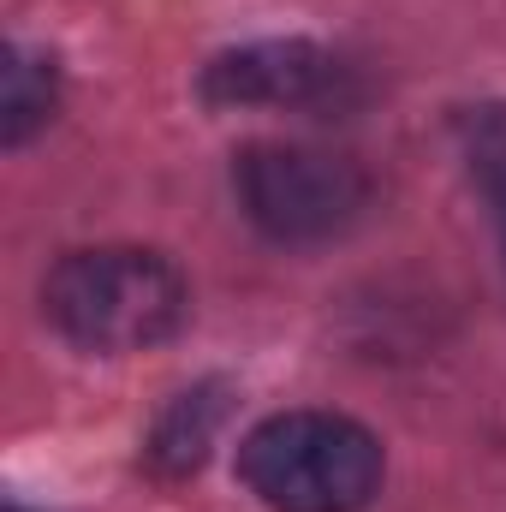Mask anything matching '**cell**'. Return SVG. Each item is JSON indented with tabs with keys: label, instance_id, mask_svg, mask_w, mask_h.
<instances>
[{
	"label": "cell",
	"instance_id": "1",
	"mask_svg": "<svg viewBox=\"0 0 506 512\" xmlns=\"http://www.w3.org/2000/svg\"><path fill=\"white\" fill-rule=\"evenodd\" d=\"M42 316L78 352L131 358L167 346L191 322V286L173 256L149 245H90L48 268Z\"/></svg>",
	"mask_w": 506,
	"mask_h": 512
},
{
	"label": "cell",
	"instance_id": "2",
	"mask_svg": "<svg viewBox=\"0 0 506 512\" xmlns=\"http://www.w3.org/2000/svg\"><path fill=\"white\" fill-rule=\"evenodd\" d=\"M239 477L268 512H364L387 453L346 411H274L239 441Z\"/></svg>",
	"mask_w": 506,
	"mask_h": 512
},
{
	"label": "cell",
	"instance_id": "3",
	"mask_svg": "<svg viewBox=\"0 0 506 512\" xmlns=\"http://www.w3.org/2000/svg\"><path fill=\"white\" fill-rule=\"evenodd\" d=\"M233 197L262 239L328 245L370 209V173L316 143H245L233 155Z\"/></svg>",
	"mask_w": 506,
	"mask_h": 512
},
{
	"label": "cell",
	"instance_id": "4",
	"mask_svg": "<svg viewBox=\"0 0 506 512\" xmlns=\"http://www.w3.org/2000/svg\"><path fill=\"white\" fill-rule=\"evenodd\" d=\"M197 96L209 108H292L334 114L358 102V66L322 42H251L203 66Z\"/></svg>",
	"mask_w": 506,
	"mask_h": 512
},
{
	"label": "cell",
	"instance_id": "5",
	"mask_svg": "<svg viewBox=\"0 0 506 512\" xmlns=\"http://www.w3.org/2000/svg\"><path fill=\"white\" fill-rule=\"evenodd\" d=\"M60 114V72L54 60L12 48L6 54V102H0V137L6 149H24L36 131H48V120Z\"/></svg>",
	"mask_w": 506,
	"mask_h": 512
},
{
	"label": "cell",
	"instance_id": "6",
	"mask_svg": "<svg viewBox=\"0 0 506 512\" xmlns=\"http://www.w3.org/2000/svg\"><path fill=\"white\" fill-rule=\"evenodd\" d=\"M221 411H227V405L215 399V387L179 393V399H173V411L161 417L155 441H149L155 471H167V477L197 471V465H203V453H209V441H215V429H221Z\"/></svg>",
	"mask_w": 506,
	"mask_h": 512
},
{
	"label": "cell",
	"instance_id": "7",
	"mask_svg": "<svg viewBox=\"0 0 506 512\" xmlns=\"http://www.w3.org/2000/svg\"><path fill=\"white\" fill-rule=\"evenodd\" d=\"M459 155H465V173L471 185L483 191L495 227H501L506 245V102H483V108H465L459 114Z\"/></svg>",
	"mask_w": 506,
	"mask_h": 512
},
{
	"label": "cell",
	"instance_id": "8",
	"mask_svg": "<svg viewBox=\"0 0 506 512\" xmlns=\"http://www.w3.org/2000/svg\"><path fill=\"white\" fill-rule=\"evenodd\" d=\"M6 512H24V507H6Z\"/></svg>",
	"mask_w": 506,
	"mask_h": 512
}]
</instances>
